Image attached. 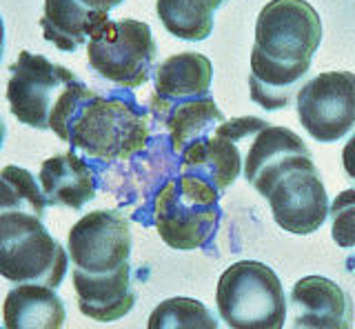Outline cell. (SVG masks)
Wrapping results in <instances>:
<instances>
[{
  "mask_svg": "<svg viewBox=\"0 0 355 329\" xmlns=\"http://www.w3.org/2000/svg\"><path fill=\"white\" fill-rule=\"evenodd\" d=\"M67 269L69 254L47 232L42 218L25 212L0 216V276L18 285L58 289Z\"/></svg>",
  "mask_w": 355,
  "mask_h": 329,
  "instance_id": "obj_6",
  "label": "cell"
},
{
  "mask_svg": "<svg viewBox=\"0 0 355 329\" xmlns=\"http://www.w3.org/2000/svg\"><path fill=\"white\" fill-rule=\"evenodd\" d=\"M38 183L49 205L69 207V210H83L96 199L98 189L94 167L73 151L44 160Z\"/></svg>",
  "mask_w": 355,
  "mask_h": 329,
  "instance_id": "obj_15",
  "label": "cell"
},
{
  "mask_svg": "<svg viewBox=\"0 0 355 329\" xmlns=\"http://www.w3.org/2000/svg\"><path fill=\"white\" fill-rule=\"evenodd\" d=\"M205 3L209 5V9L211 12H218V9L225 5V3H229V0H205Z\"/></svg>",
  "mask_w": 355,
  "mask_h": 329,
  "instance_id": "obj_24",
  "label": "cell"
},
{
  "mask_svg": "<svg viewBox=\"0 0 355 329\" xmlns=\"http://www.w3.org/2000/svg\"><path fill=\"white\" fill-rule=\"evenodd\" d=\"M71 280L78 298V310L98 323L120 321L136 305V292L131 287L129 265L114 273H107V276H92V273L73 269Z\"/></svg>",
  "mask_w": 355,
  "mask_h": 329,
  "instance_id": "obj_14",
  "label": "cell"
},
{
  "mask_svg": "<svg viewBox=\"0 0 355 329\" xmlns=\"http://www.w3.org/2000/svg\"><path fill=\"white\" fill-rule=\"evenodd\" d=\"M131 227L116 210H98L83 216L69 229V260L73 269L107 276L129 265Z\"/></svg>",
  "mask_w": 355,
  "mask_h": 329,
  "instance_id": "obj_10",
  "label": "cell"
},
{
  "mask_svg": "<svg viewBox=\"0 0 355 329\" xmlns=\"http://www.w3.org/2000/svg\"><path fill=\"white\" fill-rule=\"evenodd\" d=\"M244 178L266 199L275 225L295 236H309L331 212L327 187L311 158V149L288 127H266L251 140Z\"/></svg>",
  "mask_w": 355,
  "mask_h": 329,
  "instance_id": "obj_1",
  "label": "cell"
},
{
  "mask_svg": "<svg viewBox=\"0 0 355 329\" xmlns=\"http://www.w3.org/2000/svg\"><path fill=\"white\" fill-rule=\"evenodd\" d=\"M3 318L5 329H62L67 312L55 289L18 285L7 292Z\"/></svg>",
  "mask_w": 355,
  "mask_h": 329,
  "instance_id": "obj_18",
  "label": "cell"
},
{
  "mask_svg": "<svg viewBox=\"0 0 355 329\" xmlns=\"http://www.w3.org/2000/svg\"><path fill=\"white\" fill-rule=\"evenodd\" d=\"M214 65L196 51H182L166 58L153 74V98L164 103H180L211 94Z\"/></svg>",
  "mask_w": 355,
  "mask_h": 329,
  "instance_id": "obj_17",
  "label": "cell"
},
{
  "mask_svg": "<svg viewBox=\"0 0 355 329\" xmlns=\"http://www.w3.org/2000/svg\"><path fill=\"white\" fill-rule=\"evenodd\" d=\"M353 303L338 282L324 276H304L291 289L288 329H351Z\"/></svg>",
  "mask_w": 355,
  "mask_h": 329,
  "instance_id": "obj_12",
  "label": "cell"
},
{
  "mask_svg": "<svg viewBox=\"0 0 355 329\" xmlns=\"http://www.w3.org/2000/svg\"><path fill=\"white\" fill-rule=\"evenodd\" d=\"M5 134H7V127H5V123H3V118H0V149H3Z\"/></svg>",
  "mask_w": 355,
  "mask_h": 329,
  "instance_id": "obj_26",
  "label": "cell"
},
{
  "mask_svg": "<svg viewBox=\"0 0 355 329\" xmlns=\"http://www.w3.org/2000/svg\"><path fill=\"white\" fill-rule=\"evenodd\" d=\"M3 51H5V25L3 18H0V58H3Z\"/></svg>",
  "mask_w": 355,
  "mask_h": 329,
  "instance_id": "obj_25",
  "label": "cell"
},
{
  "mask_svg": "<svg viewBox=\"0 0 355 329\" xmlns=\"http://www.w3.org/2000/svg\"><path fill=\"white\" fill-rule=\"evenodd\" d=\"M7 103L22 125L40 131H53L69 142V127L89 98L96 94L78 76L40 53L20 51L9 65Z\"/></svg>",
  "mask_w": 355,
  "mask_h": 329,
  "instance_id": "obj_3",
  "label": "cell"
},
{
  "mask_svg": "<svg viewBox=\"0 0 355 329\" xmlns=\"http://www.w3.org/2000/svg\"><path fill=\"white\" fill-rule=\"evenodd\" d=\"M331 236L338 247H355V189H344L331 203Z\"/></svg>",
  "mask_w": 355,
  "mask_h": 329,
  "instance_id": "obj_21",
  "label": "cell"
},
{
  "mask_svg": "<svg viewBox=\"0 0 355 329\" xmlns=\"http://www.w3.org/2000/svg\"><path fill=\"white\" fill-rule=\"evenodd\" d=\"M149 109L169 131L171 149L178 156H182L196 142L207 140L218 125L225 123V114L218 109L211 94L180 103H164L151 96Z\"/></svg>",
  "mask_w": 355,
  "mask_h": 329,
  "instance_id": "obj_13",
  "label": "cell"
},
{
  "mask_svg": "<svg viewBox=\"0 0 355 329\" xmlns=\"http://www.w3.org/2000/svg\"><path fill=\"white\" fill-rule=\"evenodd\" d=\"M158 47L151 27L140 20H107L87 42L89 67L118 87L136 90L149 83Z\"/></svg>",
  "mask_w": 355,
  "mask_h": 329,
  "instance_id": "obj_8",
  "label": "cell"
},
{
  "mask_svg": "<svg viewBox=\"0 0 355 329\" xmlns=\"http://www.w3.org/2000/svg\"><path fill=\"white\" fill-rule=\"evenodd\" d=\"M342 167L347 171V176L355 180V134L347 140V145L342 149Z\"/></svg>",
  "mask_w": 355,
  "mask_h": 329,
  "instance_id": "obj_22",
  "label": "cell"
},
{
  "mask_svg": "<svg viewBox=\"0 0 355 329\" xmlns=\"http://www.w3.org/2000/svg\"><path fill=\"white\" fill-rule=\"evenodd\" d=\"M149 112L133 98L94 96L78 109L69 145L103 162L129 160L149 145Z\"/></svg>",
  "mask_w": 355,
  "mask_h": 329,
  "instance_id": "obj_4",
  "label": "cell"
},
{
  "mask_svg": "<svg viewBox=\"0 0 355 329\" xmlns=\"http://www.w3.org/2000/svg\"><path fill=\"white\" fill-rule=\"evenodd\" d=\"M218 314L231 329H284L286 296L277 273L260 260H238L218 280Z\"/></svg>",
  "mask_w": 355,
  "mask_h": 329,
  "instance_id": "obj_7",
  "label": "cell"
},
{
  "mask_svg": "<svg viewBox=\"0 0 355 329\" xmlns=\"http://www.w3.org/2000/svg\"><path fill=\"white\" fill-rule=\"evenodd\" d=\"M109 20V14L94 12L80 0H44L40 29L47 42L60 51H76L85 47L100 25Z\"/></svg>",
  "mask_w": 355,
  "mask_h": 329,
  "instance_id": "obj_16",
  "label": "cell"
},
{
  "mask_svg": "<svg viewBox=\"0 0 355 329\" xmlns=\"http://www.w3.org/2000/svg\"><path fill=\"white\" fill-rule=\"evenodd\" d=\"M155 12L164 29L180 40L200 42L214 31V12L205 0H158Z\"/></svg>",
  "mask_w": 355,
  "mask_h": 329,
  "instance_id": "obj_19",
  "label": "cell"
},
{
  "mask_svg": "<svg viewBox=\"0 0 355 329\" xmlns=\"http://www.w3.org/2000/svg\"><path fill=\"white\" fill-rule=\"evenodd\" d=\"M322 42V20L306 0H271L255 20L249 92L264 112L293 103Z\"/></svg>",
  "mask_w": 355,
  "mask_h": 329,
  "instance_id": "obj_2",
  "label": "cell"
},
{
  "mask_svg": "<svg viewBox=\"0 0 355 329\" xmlns=\"http://www.w3.org/2000/svg\"><path fill=\"white\" fill-rule=\"evenodd\" d=\"M220 192L193 174L166 180L153 201V225L171 249L209 245L220 223Z\"/></svg>",
  "mask_w": 355,
  "mask_h": 329,
  "instance_id": "obj_5",
  "label": "cell"
},
{
  "mask_svg": "<svg viewBox=\"0 0 355 329\" xmlns=\"http://www.w3.org/2000/svg\"><path fill=\"white\" fill-rule=\"evenodd\" d=\"M80 3L85 7H89V9H94V12H105V14H109L111 9L122 5L125 0H80Z\"/></svg>",
  "mask_w": 355,
  "mask_h": 329,
  "instance_id": "obj_23",
  "label": "cell"
},
{
  "mask_svg": "<svg viewBox=\"0 0 355 329\" xmlns=\"http://www.w3.org/2000/svg\"><path fill=\"white\" fill-rule=\"evenodd\" d=\"M147 329H220V323L205 303L173 296L151 312Z\"/></svg>",
  "mask_w": 355,
  "mask_h": 329,
  "instance_id": "obj_20",
  "label": "cell"
},
{
  "mask_svg": "<svg viewBox=\"0 0 355 329\" xmlns=\"http://www.w3.org/2000/svg\"><path fill=\"white\" fill-rule=\"evenodd\" d=\"M300 125L318 142H336L355 129V74L324 71L295 96Z\"/></svg>",
  "mask_w": 355,
  "mask_h": 329,
  "instance_id": "obj_9",
  "label": "cell"
},
{
  "mask_svg": "<svg viewBox=\"0 0 355 329\" xmlns=\"http://www.w3.org/2000/svg\"><path fill=\"white\" fill-rule=\"evenodd\" d=\"M269 123L255 116L225 120L207 140L196 142L182 153V174H193L207 180L220 194L229 189L244 169L242 142L253 140Z\"/></svg>",
  "mask_w": 355,
  "mask_h": 329,
  "instance_id": "obj_11",
  "label": "cell"
}]
</instances>
